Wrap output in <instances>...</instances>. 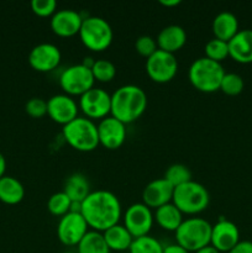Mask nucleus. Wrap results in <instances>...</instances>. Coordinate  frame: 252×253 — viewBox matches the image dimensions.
<instances>
[{
    "label": "nucleus",
    "mask_w": 252,
    "mask_h": 253,
    "mask_svg": "<svg viewBox=\"0 0 252 253\" xmlns=\"http://www.w3.org/2000/svg\"><path fill=\"white\" fill-rule=\"evenodd\" d=\"M205 57L221 63L226 57H229V43L219 39H211L205 43Z\"/></svg>",
    "instance_id": "nucleus-30"
},
{
    "label": "nucleus",
    "mask_w": 252,
    "mask_h": 253,
    "mask_svg": "<svg viewBox=\"0 0 252 253\" xmlns=\"http://www.w3.org/2000/svg\"><path fill=\"white\" fill-rule=\"evenodd\" d=\"M158 226L166 231H177L183 222V214L172 202L157 208L153 214Z\"/></svg>",
    "instance_id": "nucleus-23"
},
{
    "label": "nucleus",
    "mask_w": 252,
    "mask_h": 253,
    "mask_svg": "<svg viewBox=\"0 0 252 253\" xmlns=\"http://www.w3.org/2000/svg\"><path fill=\"white\" fill-rule=\"evenodd\" d=\"M5 169H6V161H5V157L2 156V153L0 152V178H2L5 175Z\"/></svg>",
    "instance_id": "nucleus-39"
},
{
    "label": "nucleus",
    "mask_w": 252,
    "mask_h": 253,
    "mask_svg": "<svg viewBox=\"0 0 252 253\" xmlns=\"http://www.w3.org/2000/svg\"><path fill=\"white\" fill-rule=\"evenodd\" d=\"M146 72L156 83H167L177 74L178 61L173 53L158 48L146 59Z\"/></svg>",
    "instance_id": "nucleus-9"
},
{
    "label": "nucleus",
    "mask_w": 252,
    "mask_h": 253,
    "mask_svg": "<svg viewBox=\"0 0 252 253\" xmlns=\"http://www.w3.org/2000/svg\"><path fill=\"white\" fill-rule=\"evenodd\" d=\"M95 83L91 69L82 63L73 64L64 69L59 76V85L67 95H83Z\"/></svg>",
    "instance_id": "nucleus-8"
},
{
    "label": "nucleus",
    "mask_w": 252,
    "mask_h": 253,
    "mask_svg": "<svg viewBox=\"0 0 252 253\" xmlns=\"http://www.w3.org/2000/svg\"><path fill=\"white\" fill-rule=\"evenodd\" d=\"M229 56L239 63H252V30H240L229 42Z\"/></svg>",
    "instance_id": "nucleus-19"
},
{
    "label": "nucleus",
    "mask_w": 252,
    "mask_h": 253,
    "mask_svg": "<svg viewBox=\"0 0 252 253\" xmlns=\"http://www.w3.org/2000/svg\"><path fill=\"white\" fill-rule=\"evenodd\" d=\"M63 192L68 195L72 203H83V200L90 194L88 178L82 173H73L66 179Z\"/></svg>",
    "instance_id": "nucleus-24"
},
{
    "label": "nucleus",
    "mask_w": 252,
    "mask_h": 253,
    "mask_svg": "<svg viewBox=\"0 0 252 253\" xmlns=\"http://www.w3.org/2000/svg\"><path fill=\"white\" fill-rule=\"evenodd\" d=\"M240 242L239 227L232 221L226 219H220L212 225L210 245L219 252H229Z\"/></svg>",
    "instance_id": "nucleus-16"
},
{
    "label": "nucleus",
    "mask_w": 252,
    "mask_h": 253,
    "mask_svg": "<svg viewBox=\"0 0 252 253\" xmlns=\"http://www.w3.org/2000/svg\"><path fill=\"white\" fill-rule=\"evenodd\" d=\"M212 225L203 217H188L183 220L175 231V244L188 252H195L210 245Z\"/></svg>",
    "instance_id": "nucleus-5"
},
{
    "label": "nucleus",
    "mask_w": 252,
    "mask_h": 253,
    "mask_svg": "<svg viewBox=\"0 0 252 253\" xmlns=\"http://www.w3.org/2000/svg\"><path fill=\"white\" fill-rule=\"evenodd\" d=\"M95 61H96V59H94L93 57H89V56H88V57H84L83 62H82V64L91 69V68H93L94 63H95Z\"/></svg>",
    "instance_id": "nucleus-40"
},
{
    "label": "nucleus",
    "mask_w": 252,
    "mask_h": 253,
    "mask_svg": "<svg viewBox=\"0 0 252 253\" xmlns=\"http://www.w3.org/2000/svg\"><path fill=\"white\" fill-rule=\"evenodd\" d=\"M63 137L71 147L81 152H90L98 147V125L88 118H78L63 126Z\"/></svg>",
    "instance_id": "nucleus-4"
},
{
    "label": "nucleus",
    "mask_w": 252,
    "mask_h": 253,
    "mask_svg": "<svg viewBox=\"0 0 252 253\" xmlns=\"http://www.w3.org/2000/svg\"><path fill=\"white\" fill-rule=\"evenodd\" d=\"M31 9L36 15L41 17L52 16L57 11L56 0H32Z\"/></svg>",
    "instance_id": "nucleus-34"
},
{
    "label": "nucleus",
    "mask_w": 252,
    "mask_h": 253,
    "mask_svg": "<svg viewBox=\"0 0 252 253\" xmlns=\"http://www.w3.org/2000/svg\"><path fill=\"white\" fill-rule=\"evenodd\" d=\"M174 187L165 178L153 179L143 188L142 203L151 209H157L172 202Z\"/></svg>",
    "instance_id": "nucleus-18"
},
{
    "label": "nucleus",
    "mask_w": 252,
    "mask_h": 253,
    "mask_svg": "<svg viewBox=\"0 0 252 253\" xmlns=\"http://www.w3.org/2000/svg\"><path fill=\"white\" fill-rule=\"evenodd\" d=\"M135 48L138 54L148 58V57L152 56V54L158 49L157 41H156L152 36L142 35V36H140L137 40H136Z\"/></svg>",
    "instance_id": "nucleus-33"
},
{
    "label": "nucleus",
    "mask_w": 252,
    "mask_h": 253,
    "mask_svg": "<svg viewBox=\"0 0 252 253\" xmlns=\"http://www.w3.org/2000/svg\"><path fill=\"white\" fill-rule=\"evenodd\" d=\"M163 253H190V252H188L187 250L180 247L179 245L172 244V245H168V246H165V249H163Z\"/></svg>",
    "instance_id": "nucleus-37"
},
{
    "label": "nucleus",
    "mask_w": 252,
    "mask_h": 253,
    "mask_svg": "<svg viewBox=\"0 0 252 253\" xmlns=\"http://www.w3.org/2000/svg\"><path fill=\"white\" fill-rule=\"evenodd\" d=\"M81 214L91 230L104 232L119 224L123 209L120 200L113 192L98 189L90 192L83 200Z\"/></svg>",
    "instance_id": "nucleus-1"
},
{
    "label": "nucleus",
    "mask_w": 252,
    "mask_h": 253,
    "mask_svg": "<svg viewBox=\"0 0 252 253\" xmlns=\"http://www.w3.org/2000/svg\"><path fill=\"white\" fill-rule=\"evenodd\" d=\"M62 253H74V252H71V251H66V252H62Z\"/></svg>",
    "instance_id": "nucleus-42"
},
{
    "label": "nucleus",
    "mask_w": 252,
    "mask_h": 253,
    "mask_svg": "<svg viewBox=\"0 0 252 253\" xmlns=\"http://www.w3.org/2000/svg\"><path fill=\"white\" fill-rule=\"evenodd\" d=\"M163 178L167 179L175 188L184 184V183L190 182L192 180V172H190V169L185 165L174 163V165L169 166L167 168Z\"/></svg>",
    "instance_id": "nucleus-29"
},
{
    "label": "nucleus",
    "mask_w": 252,
    "mask_h": 253,
    "mask_svg": "<svg viewBox=\"0 0 252 253\" xmlns=\"http://www.w3.org/2000/svg\"><path fill=\"white\" fill-rule=\"evenodd\" d=\"M89 226L81 212H72L63 215L57 225V236L66 246H78Z\"/></svg>",
    "instance_id": "nucleus-12"
},
{
    "label": "nucleus",
    "mask_w": 252,
    "mask_h": 253,
    "mask_svg": "<svg viewBox=\"0 0 252 253\" xmlns=\"http://www.w3.org/2000/svg\"><path fill=\"white\" fill-rule=\"evenodd\" d=\"M25 197V188L16 178L4 175L0 178V202L9 205L19 204Z\"/></svg>",
    "instance_id": "nucleus-25"
},
{
    "label": "nucleus",
    "mask_w": 252,
    "mask_h": 253,
    "mask_svg": "<svg viewBox=\"0 0 252 253\" xmlns=\"http://www.w3.org/2000/svg\"><path fill=\"white\" fill-rule=\"evenodd\" d=\"M91 73H93L95 81L106 83V82H111L115 78L116 67L109 59H96L93 68H91Z\"/></svg>",
    "instance_id": "nucleus-31"
},
{
    "label": "nucleus",
    "mask_w": 252,
    "mask_h": 253,
    "mask_svg": "<svg viewBox=\"0 0 252 253\" xmlns=\"http://www.w3.org/2000/svg\"><path fill=\"white\" fill-rule=\"evenodd\" d=\"M221 63L208 57H200L190 64L188 78L192 85L203 93H214L220 90V84L225 76Z\"/></svg>",
    "instance_id": "nucleus-3"
},
{
    "label": "nucleus",
    "mask_w": 252,
    "mask_h": 253,
    "mask_svg": "<svg viewBox=\"0 0 252 253\" xmlns=\"http://www.w3.org/2000/svg\"><path fill=\"white\" fill-rule=\"evenodd\" d=\"M211 29L215 39L229 42L240 31L239 20L231 11H221L212 20Z\"/></svg>",
    "instance_id": "nucleus-21"
},
{
    "label": "nucleus",
    "mask_w": 252,
    "mask_h": 253,
    "mask_svg": "<svg viewBox=\"0 0 252 253\" xmlns=\"http://www.w3.org/2000/svg\"><path fill=\"white\" fill-rule=\"evenodd\" d=\"M172 203L182 211V214L197 215L208 208L210 194L204 185L192 179L174 188Z\"/></svg>",
    "instance_id": "nucleus-6"
},
{
    "label": "nucleus",
    "mask_w": 252,
    "mask_h": 253,
    "mask_svg": "<svg viewBox=\"0 0 252 253\" xmlns=\"http://www.w3.org/2000/svg\"><path fill=\"white\" fill-rule=\"evenodd\" d=\"M163 246L156 237L146 235V236L133 239L128 253H163Z\"/></svg>",
    "instance_id": "nucleus-27"
},
{
    "label": "nucleus",
    "mask_w": 252,
    "mask_h": 253,
    "mask_svg": "<svg viewBox=\"0 0 252 253\" xmlns=\"http://www.w3.org/2000/svg\"><path fill=\"white\" fill-rule=\"evenodd\" d=\"M72 200L69 199L68 195L62 190V192H57L52 194L48 198L47 202V209L54 216H63V215L68 214L71 211Z\"/></svg>",
    "instance_id": "nucleus-28"
},
{
    "label": "nucleus",
    "mask_w": 252,
    "mask_h": 253,
    "mask_svg": "<svg viewBox=\"0 0 252 253\" xmlns=\"http://www.w3.org/2000/svg\"><path fill=\"white\" fill-rule=\"evenodd\" d=\"M104 240H105L106 245H108L110 251L116 252H124L128 251L131 244L133 241L132 235L128 232L124 225L116 224L108 229L106 231L103 232Z\"/></svg>",
    "instance_id": "nucleus-22"
},
{
    "label": "nucleus",
    "mask_w": 252,
    "mask_h": 253,
    "mask_svg": "<svg viewBox=\"0 0 252 253\" xmlns=\"http://www.w3.org/2000/svg\"><path fill=\"white\" fill-rule=\"evenodd\" d=\"M78 105L85 118L90 120H101L111 113V94H109L105 89L93 86L81 95Z\"/></svg>",
    "instance_id": "nucleus-10"
},
{
    "label": "nucleus",
    "mask_w": 252,
    "mask_h": 253,
    "mask_svg": "<svg viewBox=\"0 0 252 253\" xmlns=\"http://www.w3.org/2000/svg\"><path fill=\"white\" fill-rule=\"evenodd\" d=\"M146 108L147 95L142 88L135 84L121 85L111 94V116L125 125L142 116Z\"/></svg>",
    "instance_id": "nucleus-2"
},
{
    "label": "nucleus",
    "mask_w": 252,
    "mask_h": 253,
    "mask_svg": "<svg viewBox=\"0 0 252 253\" xmlns=\"http://www.w3.org/2000/svg\"><path fill=\"white\" fill-rule=\"evenodd\" d=\"M77 253H110L103 232L89 230L77 246Z\"/></svg>",
    "instance_id": "nucleus-26"
},
{
    "label": "nucleus",
    "mask_w": 252,
    "mask_h": 253,
    "mask_svg": "<svg viewBox=\"0 0 252 253\" xmlns=\"http://www.w3.org/2000/svg\"><path fill=\"white\" fill-rule=\"evenodd\" d=\"M244 79L237 73H225L222 78L221 84H220V90L226 95H239L244 90Z\"/></svg>",
    "instance_id": "nucleus-32"
},
{
    "label": "nucleus",
    "mask_w": 252,
    "mask_h": 253,
    "mask_svg": "<svg viewBox=\"0 0 252 253\" xmlns=\"http://www.w3.org/2000/svg\"><path fill=\"white\" fill-rule=\"evenodd\" d=\"M62 53L58 47L49 42L36 44L29 53V64L37 72H49L59 66Z\"/></svg>",
    "instance_id": "nucleus-13"
},
{
    "label": "nucleus",
    "mask_w": 252,
    "mask_h": 253,
    "mask_svg": "<svg viewBox=\"0 0 252 253\" xmlns=\"http://www.w3.org/2000/svg\"><path fill=\"white\" fill-rule=\"evenodd\" d=\"M153 221L155 216L152 210L143 203H135L130 205L124 214V226L128 230L133 239L150 234Z\"/></svg>",
    "instance_id": "nucleus-11"
},
{
    "label": "nucleus",
    "mask_w": 252,
    "mask_h": 253,
    "mask_svg": "<svg viewBox=\"0 0 252 253\" xmlns=\"http://www.w3.org/2000/svg\"><path fill=\"white\" fill-rule=\"evenodd\" d=\"M161 4L165 5V6H177L178 4H180V0H161Z\"/></svg>",
    "instance_id": "nucleus-41"
},
{
    "label": "nucleus",
    "mask_w": 252,
    "mask_h": 253,
    "mask_svg": "<svg viewBox=\"0 0 252 253\" xmlns=\"http://www.w3.org/2000/svg\"><path fill=\"white\" fill-rule=\"evenodd\" d=\"M79 105L67 94H56L47 100V114L57 124L67 125L78 118Z\"/></svg>",
    "instance_id": "nucleus-14"
},
{
    "label": "nucleus",
    "mask_w": 252,
    "mask_h": 253,
    "mask_svg": "<svg viewBox=\"0 0 252 253\" xmlns=\"http://www.w3.org/2000/svg\"><path fill=\"white\" fill-rule=\"evenodd\" d=\"M99 143L108 150L121 147L126 140V125L114 116H106L98 124Z\"/></svg>",
    "instance_id": "nucleus-15"
},
{
    "label": "nucleus",
    "mask_w": 252,
    "mask_h": 253,
    "mask_svg": "<svg viewBox=\"0 0 252 253\" xmlns=\"http://www.w3.org/2000/svg\"><path fill=\"white\" fill-rule=\"evenodd\" d=\"M194 253H220L219 251H217L215 247H212L211 245H208V246L203 247V249L198 250V251H195Z\"/></svg>",
    "instance_id": "nucleus-38"
},
{
    "label": "nucleus",
    "mask_w": 252,
    "mask_h": 253,
    "mask_svg": "<svg viewBox=\"0 0 252 253\" xmlns=\"http://www.w3.org/2000/svg\"><path fill=\"white\" fill-rule=\"evenodd\" d=\"M84 17L73 9L57 10L51 16V29L57 36L72 37L79 34Z\"/></svg>",
    "instance_id": "nucleus-17"
},
{
    "label": "nucleus",
    "mask_w": 252,
    "mask_h": 253,
    "mask_svg": "<svg viewBox=\"0 0 252 253\" xmlns=\"http://www.w3.org/2000/svg\"><path fill=\"white\" fill-rule=\"evenodd\" d=\"M156 41L158 48L174 54V52L182 48L187 42V34L179 25H168L158 32Z\"/></svg>",
    "instance_id": "nucleus-20"
},
{
    "label": "nucleus",
    "mask_w": 252,
    "mask_h": 253,
    "mask_svg": "<svg viewBox=\"0 0 252 253\" xmlns=\"http://www.w3.org/2000/svg\"><path fill=\"white\" fill-rule=\"evenodd\" d=\"M25 110L31 118H42L47 114V101L42 98H31L25 105Z\"/></svg>",
    "instance_id": "nucleus-35"
},
{
    "label": "nucleus",
    "mask_w": 252,
    "mask_h": 253,
    "mask_svg": "<svg viewBox=\"0 0 252 253\" xmlns=\"http://www.w3.org/2000/svg\"><path fill=\"white\" fill-rule=\"evenodd\" d=\"M78 35L84 46L95 52H101L108 48L114 37L110 24L100 16L84 17Z\"/></svg>",
    "instance_id": "nucleus-7"
},
{
    "label": "nucleus",
    "mask_w": 252,
    "mask_h": 253,
    "mask_svg": "<svg viewBox=\"0 0 252 253\" xmlns=\"http://www.w3.org/2000/svg\"><path fill=\"white\" fill-rule=\"evenodd\" d=\"M227 253H252V242L240 241L234 249L230 250Z\"/></svg>",
    "instance_id": "nucleus-36"
}]
</instances>
